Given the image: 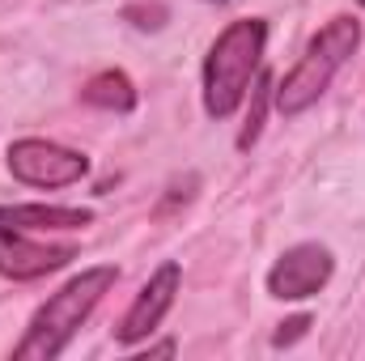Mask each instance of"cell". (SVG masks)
<instances>
[{
  "mask_svg": "<svg viewBox=\"0 0 365 361\" xmlns=\"http://www.w3.org/2000/svg\"><path fill=\"white\" fill-rule=\"evenodd\" d=\"M115 280H119V272L110 268V264H102V268H86L81 276H73L60 293H51V298L34 310L26 336H21L17 349H13V357L17 361H51V357H60V353L68 349V340L77 336V327L93 315V306L102 302V293H106Z\"/></svg>",
  "mask_w": 365,
  "mask_h": 361,
  "instance_id": "1",
  "label": "cell"
},
{
  "mask_svg": "<svg viewBox=\"0 0 365 361\" xmlns=\"http://www.w3.org/2000/svg\"><path fill=\"white\" fill-rule=\"evenodd\" d=\"M264 47H268V21H259V17L230 21L217 34V43L208 47V60H204V111L212 119H230L242 106V98L259 73Z\"/></svg>",
  "mask_w": 365,
  "mask_h": 361,
  "instance_id": "2",
  "label": "cell"
},
{
  "mask_svg": "<svg viewBox=\"0 0 365 361\" xmlns=\"http://www.w3.org/2000/svg\"><path fill=\"white\" fill-rule=\"evenodd\" d=\"M357 43H361V21L357 17H331L310 43H306V51H302V60L284 73V81L276 86V111L284 115V119H293V115H302L306 106H314L327 86L336 81V73L353 60V51H357Z\"/></svg>",
  "mask_w": 365,
  "mask_h": 361,
  "instance_id": "3",
  "label": "cell"
},
{
  "mask_svg": "<svg viewBox=\"0 0 365 361\" xmlns=\"http://www.w3.org/2000/svg\"><path fill=\"white\" fill-rule=\"evenodd\" d=\"M86 171L90 162L77 149H64L56 141L26 136L9 145V175L26 187H73L86 179Z\"/></svg>",
  "mask_w": 365,
  "mask_h": 361,
  "instance_id": "4",
  "label": "cell"
},
{
  "mask_svg": "<svg viewBox=\"0 0 365 361\" xmlns=\"http://www.w3.org/2000/svg\"><path fill=\"white\" fill-rule=\"evenodd\" d=\"M331 268H336V260H331L327 247L297 243V247H289L272 264V272H268V293L280 298V302H302V298L319 293L331 280Z\"/></svg>",
  "mask_w": 365,
  "mask_h": 361,
  "instance_id": "5",
  "label": "cell"
},
{
  "mask_svg": "<svg viewBox=\"0 0 365 361\" xmlns=\"http://www.w3.org/2000/svg\"><path fill=\"white\" fill-rule=\"evenodd\" d=\"M179 280H182V268L179 264H162V268L153 272L145 285H140V293H136V302L128 306V315H123V323L115 327V340L119 345H140L162 319H166V310L175 306V293H179Z\"/></svg>",
  "mask_w": 365,
  "mask_h": 361,
  "instance_id": "6",
  "label": "cell"
},
{
  "mask_svg": "<svg viewBox=\"0 0 365 361\" xmlns=\"http://www.w3.org/2000/svg\"><path fill=\"white\" fill-rule=\"evenodd\" d=\"M68 260H73V247H38V243L21 238L13 225L0 221V276L34 280V276H47V272L64 268Z\"/></svg>",
  "mask_w": 365,
  "mask_h": 361,
  "instance_id": "7",
  "label": "cell"
},
{
  "mask_svg": "<svg viewBox=\"0 0 365 361\" xmlns=\"http://www.w3.org/2000/svg\"><path fill=\"white\" fill-rule=\"evenodd\" d=\"M0 221L13 230H86L93 217L86 208H56V204H9Z\"/></svg>",
  "mask_w": 365,
  "mask_h": 361,
  "instance_id": "8",
  "label": "cell"
},
{
  "mask_svg": "<svg viewBox=\"0 0 365 361\" xmlns=\"http://www.w3.org/2000/svg\"><path fill=\"white\" fill-rule=\"evenodd\" d=\"M81 98L90 106H98V111H119V115L136 106V90H132V81L119 68H106V73L90 77V86L81 90Z\"/></svg>",
  "mask_w": 365,
  "mask_h": 361,
  "instance_id": "9",
  "label": "cell"
},
{
  "mask_svg": "<svg viewBox=\"0 0 365 361\" xmlns=\"http://www.w3.org/2000/svg\"><path fill=\"white\" fill-rule=\"evenodd\" d=\"M268 90H272V81H268V77H259V81H255V90H251L247 128L238 132V149H251V145L259 141V128H264V106H268Z\"/></svg>",
  "mask_w": 365,
  "mask_h": 361,
  "instance_id": "10",
  "label": "cell"
},
{
  "mask_svg": "<svg viewBox=\"0 0 365 361\" xmlns=\"http://www.w3.org/2000/svg\"><path fill=\"white\" fill-rule=\"evenodd\" d=\"M123 17H128L132 26H140V30H158V26L166 21V9H162V4H128Z\"/></svg>",
  "mask_w": 365,
  "mask_h": 361,
  "instance_id": "11",
  "label": "cell"
},
{
  "mask_svg": "<svg viewBox=\"0 0 365 361\" xmlns=\"http://www.w3.org/2000/svg\"><path fill=\"white\" fill-rule=\"evenodd\" d=\"M306 327H310V319H306V315H297V319L280 323V332H276V345H289V340H297V336H302Z\"/></svg>",
  "mask_w": 365,
  "mask_h": 361,
  "instance_id": "12",
  "label": "cell"
},
{
  "mask_svg": "<svg viewBox=\"0 0 365 361\" xmlns=\"http://www.w3.org/2000/svg\"><path fill=\"white\" fill-rule=\"evenodd\" d=\"M212 4H225V0H212Z\"/></svg>",
  "mask_w": 365,
  "mask_h": 361,
  "instance_id": "13",
  "label": "cell"
},
{
  "mask_svg": "<svg viewBox=\"0 0 365 361\" xmlns=\"http://www.w3.org/2000/svg\"><path fill=\"white\" fill-rule=\"evenodd\" d=\"M361 4H365V0H361Z\"/></svg>",
  "mask_w": 365,
  "mask_h": 361,
  "instance_id": "14",
  "label": "cell"
}]
</instances>
